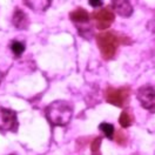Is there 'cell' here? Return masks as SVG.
Returning a JSON list of instances; mask_svg holds the SVG:
<instances>
[{
    "instance_id": "cell-1",
    "label": "cell",
    "mask_w": 155,
    "mask_h": 155,
    "mask_svg": "<svg viewBox=\"0 0 155 155\" xmlns=\"http://www.w3.org/2000/svg\"><path fill=\"white\" fill-rule=\"evenodd\" d=\"M73 116V107L67 101L58 100L46 108V117L53 126H66Z\"/></svg>"
},
{
    "instance_id": "cell-2",
    "label": "cell",
    "mask_w": 155,
    "mask_h": 155,
    "mask_svg": "<svg viewBox=\"0 0 155 155\" xmlns=\"http://www.w3.org/2000/svg\"><path fill=\"white\" fill-rule=\"evenodd\" d=\"M97 42L102 57L106 60H109L114 57L119 45V39L114 33L112 32L99 33L97 35Z\"/></svg>"
},
{
    "instance_id": "cell-3",
    "label": "cell",
    "mask_w": 155,
    "mask_h": 155,
    "mask_svg": "<svg viewBox=\"0 0 155 155\" xmlns=\"http://www.w3.org/2000/svg\"><path fill=\"white\" fill-rule=\"evenodd\" d=\"M130 95V89L128 87L113 88L108 87L106 89V100L108 104H112L116 107H124L127 105Z\"/></svg>"
},
{
    "instance_id": "cell-4",
    "label": "cell",
    "mask_w": 155,
    "mask_h": 155,
    "mask_svg": "<svg viewBox=\"0 0 155 155\" xmlns=\"http://www.w3.org/2000/svg\"><path fill=\"white\" fill-rule=\"evenodd\" d=\"M18 129V119L15 112L0 107V132H15Z\"/></svg>"
},
{
    "instance_id": "cell-5",
    "label": "cell",
    "mask_w": 155,
    "mask_h": 155,
    "mask_svg": "<svg viewBox=\"0 0 155 155\" xmlns=\"http://www.w3.org/2000/svg\"><path fill=\"white\" fill-rule=\"evenodd\" d=\"M137 100L143 108L154 110L155 109V88L152 86H142L137 91Z\"/></svg>"
},
{
    "instance_id": "cell-6",
    "label": "cell",
    "mask_w": 155,
    "mask_h": 155,
    "mask_svg": "<svg viewBox=\"0 0 155 155\" xmlns=\"http://www.w3.org/2000/svg\"><path fill=\"white\" fill-rule=\"evenodd\" d=\"M92 18L95 20V25L99 29L104 31V29L108 28L113 21H114V13L112 12L110 7H106L100 11H97L93 13Z\"/></svg>"
},
{
    "instance_id": "cell-7",
    "label": "cell",
    "mask_w": 155,
    "mask_h": 155,
    "mask_svg": "<svg viewBox=\"0 0 155 155\" xmlns=\"http://www.w3.org/2000/svg\"><path fill=\"white\" fill-rule=\"evenodd\" d=\"M112 7L122 18H128L133 13V7L129 0H112Z\"/></svg>"
},
{
    "instance_id": "cell-8",
    "label": "cell",
    "mask_w": 155,
    "mask_h": 155,
    "mask_svg": "<svg viewBox=\"0 0 155 155\" xmlns=\"http://www.w3.org/2000/svg\"><path fill=\"white\" fill-rule=\"evenodd\" d=\"M12 22L14 25V27L18 29H26L29 25V19L27 17V14L25 12H22L21 10H15L13 18H12Z\"/></svg>"
},
{
    "instance_id": "cell-9",
    "label": "cell",
    "mask_w": 155,
    "mask_h": 155,
    "mask_svg": "<svg viewBox=\"0 0 155 155\" xmlns=\"http://www.w3.org/2000/svg\"><path fill=\"white\" fill-rule=\"evenodd\" d=\"M24 2L34 12H45L51 6L52 0H24Z\"/></svg>"
},
{
    "instance_id": "cell-10",
    "label": "cell",
    "mask_w": 155,
    "mask_h": 155,
    "mask_svg": "<svg viewBox=\"0 0 155 155\" xmlns=\"http://www.w3.org/2000/svg\"><path fill=\"white\" fill-rule=\"evenodd\" d=\"M69 17H71V20L74 21L75 24H87L89 21V14L84 8H77L75 11L71 12Z\"/></svg>"
},
{
    "instance_id": "cell-11",
    "label": "cell",
    "mask_w": 155,
    "mask_h": 155,
    "mask_svg": "<svg viewBox=\"0 0 155 155\" xmlns=\"http://www.w3.org/2000/svg\"><path fill=\"white\" fill-rule=\"evenodd\" d=\"M133 121H134V117H133L132 112H129V110H124L121 113L120 117H119V122H120V125L124 127V128L132 126Z\"/></svg>"
},
{
    "instance_id": "cell-12",
    "label": "cell",
    "mask_w": 155,
    "mask_h": 155,
    "mask_svg": "<svg viewBox=\"0 0 155 155\" xmlns=\"http://www.w3.org/2000/svg\"><path fill=\"white\" fill-rule=\"evenodd\" d=\"M99 129L101 132H104V134L106 135V137L113 139V136H114V127H113V125L107 124V122H102V124H100Z\"/></svg>"
},
{
    "instance_id": "cell-13",
    "label": "cell",
    "mask_w": 155,
    "mask_h": 155,
    "mask_svg": "<svg viewBox=\"0 0 155 155\" xmlns=\"http://www.w3.org/2000/svg\"><path fill=\"white\" fill-rule=\"evenodd\" d=\"M11 49L14 53V55L20 57L24 53V51H25V45L22 42H20V41H13L11 44Z\"/></svg>"
},
{
    "instance_id": "cell-14",
    "label": "cell",
    "mask_w": 155,
    "mask_h": 155,
    "mask_svg": "<svg viewBox=\"0 0 155 155\" xmlns=\"http://www.w3.org/2000/svg\"><path fill=\"white\" fill-rule=\"evenodd\" d=\"M101 137H95L94 141L91 145V149H92V155H100V146H101Z\"/></svg>"
},
{
    "instance_id": "cell-15",
    "label": "cell",
    "mask_w": 155,
    "mask_h": 155,
    "mask_svg": "<svg viewBox=\"0 0 155 155\" xmlns=\"http://www.w3.org/2000/svg\"><path fill=\"white\" fill-rule=\"evenodd\" d=\"M113 137L115 139V141L119 143V145L125 146L127 143V136L122 130H117V132H116V134L113 136Z\"/></svg>"
},
{
    "instance_id": "cell-16",
    "label": "cell",
    "mask_w": 155,
    "mask_h": 155,
    "mask_svg": "<svg viewBox=\"0 0 155 155\" xmlns=\"http://www.w3.org/2000/svg\"><path fill=\"white\" fill-rule=\"evenodd\" d=\"M104 2V0H89V5L93 6V7H99L101 6Z\"/></svg>"
},
{
    "instance_id": "cell-17",
    "label": "cell",
    "mask_w": 155,
    "mask_h": 155,
    "mask_svg": "<svg viewBox=\"0 0 155 155\" xmlns=\"http://www.w3.org/2000/svg\"><path fill=\"white\" fill-rule=\"evenodd\" d=\"M147 28L149 29V31H152L153 33H155V18H154V19H152L149 22H148Z\"/></svg>"
},
{
    "instance_id": "cell-18",
    "label": "cell",
    "mask_w": 155,
    "mask_h": 155,
    "mask_svg": "<svg viewBox=\"0 0 155 155\" xmlns=\"http://www.w3.org/2000/svg\"><path fill=\"white\" fill-rule=\"evenodd\" d=\"M1 80H2V74L0 73V84H1Z\"/></svg>"
},
{
    "instance_id": "cell-19",
    "label": "cell",
    "mask_w": 155,
    "mask_h": 155,
    "mask_svg": "<svg viewBox=\"0 0 155 155\" xmlns=\"http://www.w3.org/2000/svg\"><path fill=\"white\" fill-rule=\"evenodd\" d=\"M11 155H14V154H11Z\"/></svg>"
}]
</instances>
